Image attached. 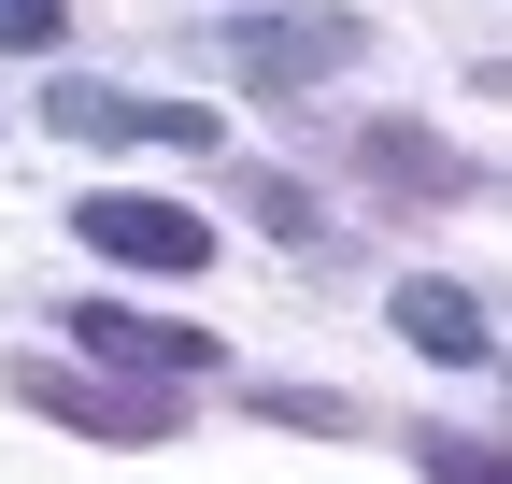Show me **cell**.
<instances>
[{
	"label": "cell",
	"mask_w": 512,
	"mask_h": 484,
	"mask_svg": "<svg viewBox=\"0 0 512 484\" xmlns=\"http://www.w3.org/2000/svg\"><path fill=\"white\" fill-rule=\"evenodd\" d=\"M43 129H72V143H171V157H200V143H214V114H200V100H143V86H86V72H57V86H43Z\"/></svg>",
	"instance_id": "obj_1"
},
{
	"label": "cell",
	"mask_w": 512,
	"mask_h": 484,
	"mask_svg": "<svg viewBox=\"0 0 512 484\" xmlns=\"http://www.w3.org/2000/svg\"><path fill=\"white\" fill-rule=\"evenodd\" d=\"M356 43H370V15H242V29H228V72L285 100V86H328Z\"/></svg>",
	"instance_id": "obj_2"
},
{
	"label": "cell",
	"mask_w": 512,
	"mask_h": 484,
	"mask_svg": "<svg viewBox=\"0 0 512 484\" xmlns=\"http://www.w3.org/2000/svg\"><path fill=\"white\" fill-rule=\"evenodd\" d=\"M15 399L57 413V428H100V442H171V385H86L57 356H15Z\"/></svg>",
	"instance_id": "obj_3"
},
{
	"label": "cell",
	"mask_w": 512,
	"mask_h": 484,
	"mask_svg": "<svg viewBox=\"0 0 512 484\" xmlns=\"http://www.w3.org/2000/svg\"><path fill=\"white\" fill-rule=\"evenodd\" d=\"M72 242H100L114 271H200V257H214V228H200V214H171V200H86Z\"/></svg>",
	"instance_id": "obj_4"
},
{
	"label": "cell",
	"mask_w": 512,
	"mask_h": 484,
	"mask_svg": "<svg viewBox=\"0 0 512 484\" xmlns=\"http://www.w3.org/2000/svg\"><path fill=\"white\" fill-rule=\"evenodd\" d=\"M342 157L370 171V186H399V200H470V157L441 143V129H413V114H370V129H342Z\"/></svg>",
	"instance_id": "obj_5"
},
{
	"label": "cell",
	"mask_w": 512,
	"mask_h": 484,
	"mask_svg": "<svg viewBox=\"0 0 512 484\" xmlns=\"http://www.w3.org/2000/svg\"><path fill=\"white\" fill-rule=\"evenodd\" d=\"M72 342H86V356H114L128 385H185V371L214 356L200 328H171V314H128V299H86V314H72Z\"/></svg>",
	"instance_id": "obj_6"
},
{
	"label": "cell",
	"mask_w": 512,
	"mask_h": 484,
	"mask_svg": "<svg viewBox=\"0 0 512 484\" xmlns=\"http://www.w3.org/2000/svg\"><path fill=\"white\" fill-rule=\"evenodd\" d=\"M399 342H413V356H441V371H484V356H498L484 299H470V285H441V271H413V285H399Z\"/></svg>",
	"instance_id": "obj_7"
},
{
	"label": "cell",
	"mask_w": 512,
	"mask_h": 484,
	"mask_svg": "<svg viewBox=\"0 0 512 484\" xmlns=\"http://www.w3.org/2000/svg\"><path fill=\"white\" fill-rule=\"evenodd\" d=\"M413 470H427V484H498V442H470V428H413Z\"/></svg>",
	"instance_id": "obj_8"
},
{
	"label": "cell",
	"mask_w": 512,
	"mask_h": 484,
	"mask_svg": "<svg viewBox=\"0 0 512 484\" xmlns=\"http://www.w3.org/2000/svg\"><path fill=\"white\" fill-rule=\"evenodd\" d=\"M242 200H256V228H285V242H313V228H328V214H313V186H285V171H256Z\"/></svg>",
	"instance_id": "obj_9"
},
{
	"label": "cell",
	"mask_w": 512,
	"mask_h": 484,
	"mask_svg": "<svg viewBox=\"0 0 512 484\" xmlns=\"http://www.w3.org/2000/svg\"><path fill=\"white\" fill-rule=\"evenodd\" d=\"M57 29H72V0H0V43L15 57H57Z\"/></svg>",
	"instance_id": "obj_10"
},
{
	"label": "cell",
	"mask_w": 512,
	"mask_h": 484,
	"mask_svg": "<svg viewBox=\"0 0 512 484\" xmlns=\"http://www.w3.org/2000/svg\"><path fill=\"white\" fill-rule=\"evenodd\" d=\"M256 413H271V428H356V413L313 399V385H256Z\"/></svg>",
	"instance_id": "obj_11"
}]
</instances>
